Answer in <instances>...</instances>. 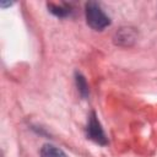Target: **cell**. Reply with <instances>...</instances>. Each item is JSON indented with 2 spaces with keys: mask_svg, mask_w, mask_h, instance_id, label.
Returning a JSON list of instances; mask_svg holds the SVG:
<instances>
[{
  "mask_svg": "<svg viewBox=\"0 0 157 157\" xmlns=\"http://www.w3.org/2000/svg\"><path fill=\"white\" fill-rule=\"evenodd\" d=\"M85 17L87 25L94 31H103L110 25V17L103 11L96 1H88L85 5Z\"/></svg>",
  "mask_w": 157,
  "mask_h": 157,
  "instance_id": "6da1fadb",
  "label": "cell"
},
{
  "mask_svg": "<svg viewBox=\"0 0 157 157\" xmlns=\"http://www.w3.org/2000/svg\"><path fill=\"white\" fill-rule=\"evenodd\" d=\"M86 136H87V139H90L91 141H93L101 146L108 145V139L105 136V132L101 125V121L98 120L96 112H93V110L88 114L87 125H86Z\"/></svg>",
  "mask_w": 157,
  "mask_h": 157,
  "instance_id": "7a4b0ae2",
  "label": "cell"
},
{
  "mask_svg": "<svg viewBox=\"0 0 157 157\" xmlns=\"http://www.w3.org/2000/svg\"><path fill=\"white\" fill-rule=\"evenodd\" d=\"M137 39V32L132 27H121L114 36V43L120 47H131Z\"/></svg>",
  "mask_w": 157,
  "mask_h": 157,
  "instance_id": "3957f363",
  "label": "cell"
},
{
  "mask_svg": "<svg viewBox=\"0 0 157 157\" xmlns=\"http://www.w3.org/2000/svg\"><path fill=\"white\" fill-rule=\"evenodd\" d=\"M48 11L50 13H53L54 16L59 17V18H65L69 17L72 12V7L70 4L66 2H61V4H54V2H49L47 4Z\"/></svg>",
  "mask_w": 157,
  "mask_h": 157,
  "instance_id": "277c9868",
  "label": "cell"
},
{
  "mask_svg": "<svg viewBox=\"0 0 157 157\" xmlns=\"http://www.w3.org/2000/svg\"><path fill=\"white\" fill-rule=\"evenodd\" d=\"M75 85H76L78 94L83 99H86L90 94V88H88V83H87L86 77L80 71H75Z\"/></svg>",
  "mask_w": 157,
  "mask_h": 157,
  "instance_id": "5b68a950",
  "label": "cell"
},
{
  "mask_svg": "<svg viewBox=\"0 0 157 157\" xmlns=\"http://www.w3.org/2000/svg\"><path fill=\"white\" fill-rule=\"evenodd\" d=\"M40 157H67V155L59 147L52 145V144H45L42 146L39 151Z\"/></svg>",
  "mask_w": 157,
  "mask_h": 157,
  "instance_id": "8992f818",
  "label": "cell"
},
{
  "mask_svg": "<svg viewBox=\"0 0 157 157\" xmlns=\"http://www.w3.org/2000/svg\"><path fill=\"white\" fill-rule=\"evenodd\" d=\"M12 5H13V2H5V1H1V2H0V6H1L2 9L7 7V6H12Z\"/></svg>",
  "mask_w": 157,
  "mask_h": 157,
  "instance_id": "52a82bcc",
  "label": "cell"
}]
</instances>
